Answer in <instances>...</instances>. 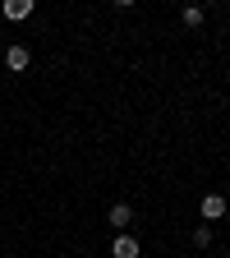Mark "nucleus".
I'll list each match as a JSON object with an SVG mask.
<instances>
[{
  "label": "nucleus",
  "instance_id": "1",
  "mask_svg": "<svg viewBox=\"0 0 230 258\" xmlns=\"http://www.w3.org/2000/svg\"><path fill=\"white\" fill-rule=\"evenodd\" d=\"M28 60H32V51H28L23 42H14V46L5 51V70H10V74H23V70H28Z\"/></svg>",
  "mask_w": 230,
  "mask_h": 258
},
{
  "label": "nucleus",
  "instance_id": "2",
  "mask_svg": "<svg viewBox=\"0 0 230 258\" xmlns=\"http://www.w3.org/2000/svg\"><path fill=\"white\" fill-rule=\"evenodd\" d=\"M0 10H5V19H10V23H23L32 10H37V0H5Z\"/></svg>",
  "mask_w": 230,
  "mask_h": 258
},
{
  "label": "nucleus",
  "instance_id": "3",
  "mask_svg": "<svg viewBox=\"0 0 230 258\" xmlns=\"http://www.w3.org/2000/svg\"><path fill=\"white\" fill-rule=\"evenodd\" d=\"M106 221H111V226H115V231L124 235V231H129V226H134V208H129V203H115V208L106 212Z\"/></svg>",
  "mask_w": 230,
  "mask_h": 258
},
{
  "label": "nucleus",
  "instance_id": "4",
  "mask_svg": "<svg viewBox=\"0 0 230 258\" xmlns=\"http://www.w3.org/2000/svg\"><path fill=\"white\" fill-rule=\"evenodd\" d=\"M198 212H203V221H221L225 217V199L221 194H207V199L198 203Z\"/></svg>",
  "mask_w": 230,
  "mask_h": 258
},
{
  "label": "nucleus",
  "instance_id": "5",
  "mask_svg": "<svg viewBox=\"0 0 230 258\" xmlns=\"http://www.w3.org/2000/svg\"><path fill=\"white\" fill-rule=\"evenodd\" d=\"M111 258H138V240H134V235H115Z\"/></svg>",
  "mask_w": 230,
  "mask_h": 258
},
{
  "label": "nucleus",
  "instance_id": "6",
  "mask_svg": "<svg viewBox=\"0 0 230 258\" xmlns=\"http://www.w3.org/2000/svg\"><path fill=\"white\" fill-rule=\"evenodd\" d=\"M180 19H184V28H198V23L207 19V5H203V0H193V5L180 10Z\"/></svg>",
  "mask_w": 230,
  "mask_h": 258
},
{
  "label": "nucleus",
  "instance_id": "7",
  "mask_svg": "<svg viewBox=\"0 0 230 258\" xmlns=\"http://www.w3.org/2000/svg\"><path fill=\"white\" fill-rule=\"evenodd\" d=\"M193 244H198V249H207V244H212V221L193 226Z\"/></svg>",
  "mask_w": 230,
  "mask_h": 258
},
{
  "label": "nucleus",
  "instance_id": "8",
  "mask_svg": "<svg viewBox=\"0 0 230 258\" xmlns=\"http://www.w3.org/2000/svg\"><path fill=\"white\" fill-rule=\"evenodd\" d=\"M111 5H120V10H134V5H138V0H111Z\"/></svg>",
  "mask_w": 230,
  "mask_h": 258
}]
</instances>
